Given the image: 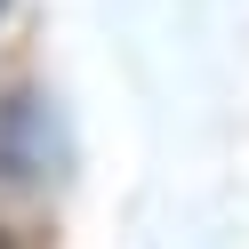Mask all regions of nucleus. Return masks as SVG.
I'll return each mask as SVG.
<instances>
[{"mask_svg": "<svg viewBox=\"0 0 249 249\" xmlns=\"http://www.w3.org/2000/svg\"><path fill=\"white\" fill-rule=\"evenodd\" d=\"M0 8H8V0H0Z\"/></svg>", "mask_w": 249, "mask_h": 249, "instance_id": "obj_1", "label": "nucleus"}]
</instances>
